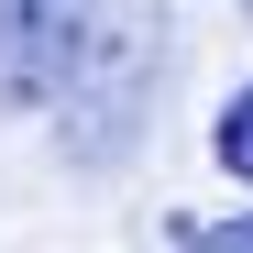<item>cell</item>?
<instances>
[{
	"label": "cell",
	"instance_id": "6da1fadb",
	"mask_svg": "<svg viewBox=\"0 0 253 253\" xmlns=\"http://www.w3.org/2000/svg\"><path fill=\"white\" fill-rule=\"evenodd\" d=\"M143 77H154V22H99L88 55H77V77H66V99H55L66 110V143L88 165H110L143 132Z\"/></svg>",
	"mask_w": 253,
	"mask_h": 253
},
{
	"label": "cell",
	"instance_id": "7a4b0ae2",
	"mask_svg": "<svg viewBox=\"0 0 253 253\" xmlns=\"http://www.w3.org/2000/svg\"><path fill=\"white\" fill-rule=\"evenodd\" d=\"M88 33L99 0H0V110H55Z\"/></svg>",
	"mask_w": 253,
	"mask_h": 253
},
{
	"label": "cell",
	"instance_id": "3957f363",
	"mask_svg": "<svg viewBox=\"0 0 253 253\" xmlns=\"http://www.w3.org/2000/svg\"><path fill=\"white\" fill-rule=\"evenodd\" d=\"M209 154H220V176H242V187H253V88H231V99H220Z\"/></svg>",
	"mask_w": 253,
	"mask_h": 253
},
{
	"label": "cell",
	"instance_id": "277c9868",
	"mask_svg": "<svg viewBox=\"0 0 253 253\" xmlns=\"http://www.w3.org/2000/svg\"><path fill=\"white\" fill-rule=\"evenodd\" d=\"M176 253H253V209H231V220H176Z\"/></svg>",
	"mask_w": 253,
	"mask_h": 253
},
{
	"label": "cell",
	"instance_id": "5b68a950",
	"mask_svg": "<svg viewBox=\"0 0 253 253\" xmlns=\"http://www.w3.org/2000/svg\"><path fill=\"white\" fill-rule=\"evenodd\" d=\"M242 11H253V0H242Z\"/></svg>",
	"mask_w": 253,
	"mask_h": 253
}]
</instances>
